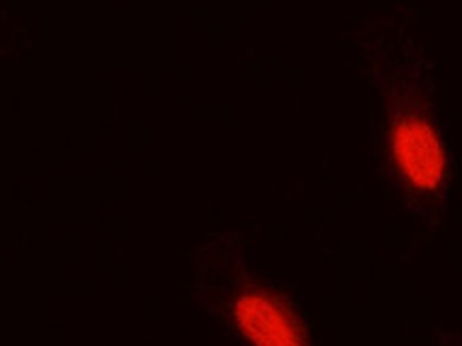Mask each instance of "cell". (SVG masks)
I'll list each match as a JSON object with an SVG mask.
<instances>
[{
  "label": "cell",
  "mask_w": 462,
  "mask_h": 346,
  "mask_svg": "<svg viewBox=\"0 0 462 346\" xmlns=\"http://www.w3.org/2000/svg\"><path fill=\"white\" fill-rule=\"evenodd\" d=\"M227 314L248 346H313L296 308L259 282H245L229 293Z\"/></svg>",
  "instance_id": "7a4b0ae2"
},
{
  "label": "cell",
  "mask_w": 462,
  "mask_h": 346,
  "mask_svg": "<svg viewBox=\"0 0 462 346\" xmlns=\"http://www.w3.org/2000/svg\"><path fill=\"white\" fill-rule=\"evenodd\" d=\"M411 71L402 68V60L381 71L385 115L379 178L411 221L437 229L446 224L452 205V157L435 109Z\"/></svg>",
  "instance_id": "6da1fadb"
}]
</instances>
